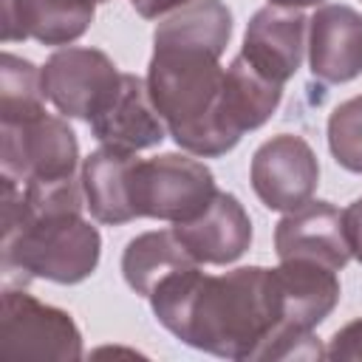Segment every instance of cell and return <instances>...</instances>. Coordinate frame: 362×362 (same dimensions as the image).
I'll return each mask as SVG.
<instances>
[{
    "label": "cell",
    "mask_w": 362,
    "mask_h": 362,
    "mask_svg": "<svg viewBox=\"0 0 362 362\" xmlns=\"http://www.w3.org/2000/svg\"><path fill=\"white\" fill-rule=\"evenodd\" d=\"M150 305L175 339L221 359H263L286 328L274 269L266 266L226 274L181 269L156 286Z\"/></svg>",
    "instance_id": "6da1fadb"
},
{
    "label": "cell",
    "mask_w": 362,
    "mask_h": 362,
    "mask_svg": "<svg viewBox=\"0 0 362 362\" xmlns=\"http://www.w3.org/2000/svg\"><path fill=\"white\" fill-rule=\"evenodd\" d=\"M147 88L167 133L181 150L198 158H218L243 139L226 107V68L218 54L153 45Z\"/></svg>",
    "instance_id": "7a4b0ae2"
},
{
    "label": "cell",
    "mask_w": 362,
    "mask_h": 362,
    "mask_svg": "<svg viewBox=\"0 0 362 362\" xmlns=\"http://www.w3.org/2000/svg\"><path fill=\"white\" fill-rule=\"evenodd\" d=\"M3 283L51 280L76 286L88 280L102 255L99 229L74 209H31L17 181L3 178Z\"/></svg>",
    "instance_id": "3957f363"
},
{
    "label": "cell",
    "mask_w": 362,
    "mask_h": 362,
    "mask_svg": "<svg viewBox=\"0 0 362 362\" xmlns=\"http://www.w3.org/2000/svg\"><path fill=\"white\" fill-rule=\"evenodd\" d=\"M79 167V144L71 124L45 110L0 122V170L17 184L71 178Z\"/></svg>",
    "instance_id": "277c9868"
},
{
    "label": "cell",
    "mask_w": 362,
    "mask_h": 362,
    "mask_svg": "<svg viewBox=\"0 0 362 362\" xmlns=\"http://www.w3.org/2000/svg\"><path fill=\"white\" fill-rule=\"evenodd\" d=\"M215 192V175L198 158L161 153L156 158H139L136 164L133 204L139 218L184 223L201 215Z\"/></svg>",
    "instance_id": "5b68a950"
},
{
    "label": "cell",
    "mask_w": 362,
    "mask_h": 362,
    "mask_svg": "<svg viewBox=\"0 0 362 362\" xmlns=\"http://www.w3.org/2000/svg\"><path fill=\"white\" fill-rule=\"evenodd\" d=\"M0 348L6 356L76 362L82 359V334L68 311L8 286L3 288Z\"/></svg>",
    "instance_id": "8992f818"
},
{
    "label": "cell",
    "mask_w": 362,
    "mask_h": 362,
    "mask_svg": "<svg viewBox=\"0 0 362 362\" xmlns=\"http://www.w3.org/2000/svg\"><path fill=\"white\" fill-rule=\"evenodd\" d=\"M122 82V71L99 48L68 45L42 65L45 99L68 119L90 122Z\"/></svg>",
    "instance_id": "52a82bcc"
},
{
    "label": "cell",
    "mask_w": 362,
    "mask_h": 362,
    "mask_svg": "<svg viewBox=\"0 0 362 362\" xmlns=\"http://www.w3.org/2000/svg\"><path fill=\"white\" fill-rule=\"evenodd\" d=\"M249 178L263 206L291 212L311 201L320 184V161L303 136L280 133L255 150Z\"/></svg>",
    "instance_id": "ba28073f"
},
{
    "label": "cell",
    "mask_w": 362,
    "mask_h": 362,
    "mask_svg": "<svg viewBox=\"0 0 362 362\" xmlns=\"http://www.w3.org/2000/svg\"><path fill=\"white\" fill-rule=\"evenodd\" d=\"M274 252L280 260H314L334 272L351 260L342 212L331 201H305L286 212L274 226Z\"/></svg>",
    "instance_id": "9c48e42d"
},
{
    "label": "cell",
    "mask_w": 362,
    "mask_h": 362,
    "mask_svg": "<svg viewBox=\"0 0 362 362\" xmlns=\"http://www.w3.org/2000/svg\"><path fill=\"white\" fill-rule=\"evenodd\" d=\"M305 28H308V17L300 8L269 3L257 8L246 23L240 54L249 59V65L257 74H263L277 85H286L303 62Z\"/></svg>",
    "instance_id": "30bf717a"
},
{
    "label": "cell",
    "mask_w": 362,
    "mask_h": 362,
    "mask_svg": "<svg viewBox=\"0 0 362 362\" xmlns=\"http://www.w3.org/2000/svg\"><path fill=\"white\" fill-rule=\"evenodd\" d=\"M88 124L96 141L133 153L158 147L167 136V124L153 105L147 79L136 74H122L113 96Z\"/></svg>",
    "instance_id": "8fae6325"
},
{
    "label": "cell",
    "mask_w": 362,
    "mask_h": 362,
    "mask_svg": "<svg viewBox=\"0 0 362 362\" xmlns=\"http://www.w3.org/2000/svg\"><path fill=\"white\" fill-rule=\"evenodd\" d=\"M311 76L342 85L362 74V14L342 3L320 6L308 17Z\"/></svg>",
    "instance_id": "7c38bea8"
},
{
    "label": "cell",
    "mask_w": 362,
    "mask_h": 362,
    "mask_svg": "<svg viewBox=\"0 0 362 362\" xmlns=\"http://www.w3.org/2000/svg\"><path fill=\"white\" fill-rule=\"evenodd\" d=\"M173 232L195 257V263L226 266L243 257V252L249 249L252 218L232 192L218 189L201 215H195L192 221L175 223Z\"/></svg>",
    "instance_id": "4fadbf2b"
},
{
    "label": "cell",
    "mask_w": 362,
    "mask_h": 362,
    "mask_svg": "<svg viewBox=\"0 0 362 362\" xmlns=\"http://www.w3.org/2000/svg\"><path fill=\"white\" fill-rule=\"evenodd\" d=\"M96 0H3V42L71 45L93 23Z\"/></svg>",
    "instance_id": "5bb4252c"
},
{
    "label": "cell",
    "mask_w": 362,
    "mask_h": 362,
    "mask_svg": "<svg viewBox=\"0 0 362 362\" xmlns=\"http://www.w3.org/2000/svg\"><path fill=\"white\" fill-rule=\"evenodd\" d=\"M139 156L133 150H119L102 144L82 161V189L85 204L93 215V221L119 226L136 221V204H133V178H136Z\"/></svg>",
    "instance_id": "9a60e30c"
},
{
    "label": "cell",
    "mask_w": 362,
    "mask_h": 362,
    "mask_svg": "<svg viewBox=\"0 0 362 362\" xmlns=\"http://www.w3.org/2000/svg\"><path fill=\"white\" fill-rule=\"evenodd\" d=\"M286 328L314 331L339 303L337 272L314 260H280L274 269Z\"/></svg>",
    "instance_id": "2e32d148"
},
{
    "label": "cell",
    "mask_w": 362,
    "mask_h": 362,
    "mask_svg": "<svg viewBox=\"0 0 362 362\" xmlns=\"http://www.w3.org/2000/svg\"><path fill=\"white\" fill-rule=\"evenodd\" d=\"M189 266H201V263H195V257L187 252V246L178 240L173 229L141 232L122 252L124 283L141 297H150L164 277Z\"/></svg>",
    "instance_id": "e0dca14e"
},
{
    "label": "cell",
    "mask_w": 362,
    "mask_h": 362,
    "mask_svg": "<svg viewBox=\"0 0 362 362\" xmlns=\"http://www.w3.org/2000/svg\"><path fill=\"white\" fill-rule=\"evenodd\" d=\"M232 37V11L223 0H192L164 14L153 31V45H184L223 54Z\"/></svg>",
    "instance_id": "ac0fdd59"
},
{
    "label": "cell",
    "mask_w": 362,
    "mask_h": 362,
    "mask_svg": "<svg viewBox=\"0 0 362 362\" xmlns=\"http://www.w3.org/2000/svg\"><path fill=\"white\" fill-rule=\"evenodd\" d=\"M283 99V85L257 74L243 54L226 68V107L240 133L263 127Z\"/></svg>",
    "instance_id": "d6986e66"
},
{
    "label": "cell",
    "mask_w": 362,
    "mask_h": 362,
    "mask_svg": "<svg viewBox=\"0 0 362 362\" xmlns=\"http://www.w3.org/2000/svg\"><path fill=\"white\" fill-rule=\"evenodd\" d=\"M42 68L3 51L0 57V122L34 116L42 107Z\"/></svg>",
    "instance_id": "ffe728a7"
},
{
    "label": "cell",
    "mask_w": 362,
    "mask_h": 362,
    "mask_svg": "<svg viewBox=\"0 0 362 362\" xmlns=\"http://www.w3.org/2000/svg\"><path fill=\"white\" fill-rule=\"evenodd\" d=\"M328 150L334 161L362 175V96H351L328 116Z\"/></svg>",
    "instance_id": "44dd1931"
},
{
    "label": "cell",
    "mask_w": 362,
    "mask_h": 362,
    "mask_svg": "<svg viewBox=\"0 0 362 362\" xmlns=\"http://www.w3.org/2000/svg\"><path fill=\"white\" fill-rule=\"evenodd\" d=\"M325 356L334 359V362H362V317L342 325L331 337V345L325 348Z\"/></svg>",
    "instance_id": "7402d4cb"
},
{
    "label": "cell",
    "mask_w": 362,
    "mask_h": 362,
    "mask_svg": "<svg viewBox=\"0 0 362 362\" xmlns=\"http://www.w3.org/2000/svg\"><path fill=\"white\" fill-rule=\"evenodd\" d=\"M342 221H345V238L351 246V257H356L362 263V198H356L342 212Z\"/></svg>",
    "instance_id": "603a6c76"
},
{
    "label": "cell",
    "mask_w": 362,
    "mask_h": 362,
    "mask_svg": "<svg viewBox=\"0 0 362 362\" xmlns=\"http://www.w3.org/2000/svg\"><path fill=\"white\" fill-rule=\"evenodd\" d=\"M130 3H133V8H136L139 17L158 20V17H164V14H170V11L181 8V6H187L192 0H130Z\"/></svg>",
    "instance_id": "cb8c5ba5"
},
{
    "label": "cell",
    "mask_w": 362,
    "mask_h": 362,
    "mask_svg": "<svg viewBox=\"0 0 362 362\" xmlns=\"http://www.w3.org/2000/svg\"><path fill=\"white\" fill-rule=\"evenodd\" d=\"M272 6H291V8H303V6H320L322 0H269Z\"/></svg>",
    "instance_id": "d4e9b609"
},
{
    "label": "cell",
    "mask_w": 362,
    "mask_h": 362,
    "mask_svg": "<svg viewBox=\"0 0 362 362\" xmlns=\"http://www.w3.org/2000/svg\"><path fill=\"white\" fill-rule=\"evenodd\" d=\"M96 3H107V0H96Z\"/></svg>",
    "instance_id": "484cf974"
}]
</instances>
